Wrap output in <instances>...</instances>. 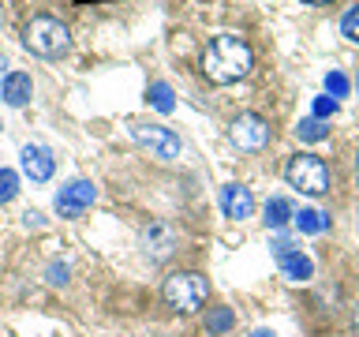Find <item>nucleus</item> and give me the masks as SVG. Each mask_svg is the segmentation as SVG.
<instances>
[{
  "label": "nucleus",
  "mask_w": 359,
  "mask_h": 337,
  "mask_svg": "<svg viewBox=\"0 0 359 337\" xmlns=\"http://www.w3.org/2000/svg\"><path fill=\"white\" fill-rule=\"evenodd\" d=\"M255 56H251V45L243 38H236V34H217L206 53H202V72H206L210 83H236V79H243L251 72Z\"/></svg>",
  "instance_id": "1"
},
{
  "label": "nucleus",
  "mask_w": 359,
  "mask_h": 337,
  "mask_svg": "<svg viewBox=\"0 0 359 337\" xmlns=\"http://www.w3.org/2000/svg\"><path fill=\"white\" fill-rule=\"evenodd\" d=\"M161 296H165V303L172 311L191 315V311H198L202 303H206L210 285H206V277H202V274H195V270H180V274H168L165 277Z\"/></svg>",
  "instance_id": "2"
},
{
  "label": "nucleus",
  "mask_w": 359,
  "mask_h": 337,
  "mask_svg": "<svg viewBox=\"0 0 359 337\" xmlns=\"http://www.w3.org/2000/svg\"><path fill=\"white\" fill-rule=\"evenodd\" d=\"M22 45L38 56H64L67 45H72V34H67V27L60 19L38 15V19L27 22V30H22Z\"/></svg>",
  "instance_id": "3"
},
{
  "label": "nucleus",
  "mask_w": 359,
  "mask_h": 337,
  "mask_svg": "<svg viewBox=\"0 0 359 337\" xmlns=\"http://www.w3.org/2000/svg\"><path fill=\"white\" fill-rule=\"evenodd\" d=\"M285 176H288L292 187L303 191V195H325V191H330V165H325L318 154H292Z\"/></svg>",
  "instance_id": "4"
},
{
  "label": "nucleus",
  "mask_w": 359,
  "mask_h": 337,
  "mask_svg": "<svg viewBox=\"0 0 359 337\" xmlns=\"http://www.w3.org/2000/svg\"><path fill=\"white\" fill-rule=\"evenodd\" d=\"M131 139L139 143V146H146L154 157H161V161H176L180 150H184L180 135L161 128V124H131Z\"/></svg>",
  "instance_id": "5"
},
{
  "label": "nucleus",
  "mask_w": 359,
  "mask_h": 337,
  "mask_svg": "<svg viewBox=\"0 0 359 337\" xmlns=\"http://www.w3.org/2000/svg\"><path fill=\"white\" fill-rule=\"evenodd\" d=\"M94 199H97L94 180H72V184H64L60 191H56L53 206H56V213H60L64 221H75L83 210L94 206Z\"/></svg>",
  "instance_id": "6"
},
{
  "label": "nucleus",
  "mask_w": 359,
  "mask_h": 337,
  "mask_svg": "<svg viewBox=\"0 0 359 337\" xmlns=\"http://www.w3.org/2000/svg\"><path fill=\"white\" fill-rule=\"evenodd\" d=\"M229 139L240 146V150H262L269 143V124L258 117V112H240L229 124Z\"/></svg>",
  "instance_id": "7"
},
{
  "label": "nucleus",
  "mask_w": 359,
  "mask_h": 337,
  "mask_svg": "<svg viewBox=\"0 0 359 337\" xmlns=\"http://www.w3.org/2000/svg\"><path fill=\"white\" fill-rule=\"evenodd\" d=\"M19 165H22V176H27L30 184H45V180H53V173H56L53 150H49V146H34V143L22 146Z\"/></svg>",
  "instance_id": "8"
},
{
  "label": "nucleus",
  "mask_w": 359,
  "mask_h": 337,
  "mask_svg": "<svg viewBox=\"0 0 359 337\" xmlns=\"http://www.w3.org/2000/svg\"><path fill=\"white\" fill-rule=\"evenodd\" d=\"M176 244H180V236H176L172 225H165V221H154L150 229H142V251L150 263H165V258L176 251Z\"/></svg>",
  "instance_id": "9"
},
{
  "label": "nucleus",
  "mask_w": 359,
  "mask_h": 337,
  "mask_svg": "<svg viewBox=\"0 0 359 337\" xmlns=\"http://www.w3.org/2000/svg\"><path fill=\"white\" fill-rule=\"evenodd\" d=\"M221 206H224V218H232V221L251 218V213H255L251 187H243V184H224V187H221Z\"/></svg>",
  "instance_id": "10"
},
{
  "label": "nucleus",
  "mask_w": 359,
  "mask_h": 337,
  "mask_svg": "<svg viewBox=\"0 0 359 337\" xmlns=\"http://www.w3.org/2000/svg\"><path fill=\"white\" fill-rule=\"evenodd\" d=\"M0 94H4V101L8 105H27L30 101V94H34V83H30V75L27 72H11L4 83H0Z\"/></svg>",
  "instance_id": "11"
},
{
  "label": "nucleus",
  "mask_w": 359,
  "mask_h": 337,
  "mask_svg": "<svg viewBox=\"0 0 359 337\" xmlns=\"http://www.w3.org/2000/svg\"><path fill=\"white\" fill-rule=\"evenodd\" d=\"M277 263H280V274H285L288 281H311L314 277V263H311L307 255H299V251L280 255Z\"/></svg>",
  "instance_id": "12"
},
{
  "label": "nucleus",
  "mask_w": 359,
  "mask_h": 337,
  "mask_svg": "<svg viewBox=\"0 0 359 337\" xmlns=\"http://www.w3.org/2000/svg\"><path fill=\"white\" fill-rule=\"evenodd\" d=\"M292 221H296V229H299L303 236H318V232L330 229V218H325L322 210H311V206H307V210H299Z\"/></svg>",
  "instance_id": "13"
},
{
  "label": "nucleus",
  "mask_w": 359,
  "mask_h": 337,
  "mask_svg": "<svg viewBox=\"0 0 359 337\" xmlns=\"http://www.w3.org/2000/svg\"><path fill=\"white\" fill-rule=\"evenodd\" d=\"M292 218H296V210H292V202L288 199H269L266 202V225H269V229H285V225L292 221Z\"/></svg>",
  "instance_id": "14"
},
{
  "label": "nucleus",
  "mask_w": 359,
  "mask_h": 337,
  "mask_svg": "<svg viewBox=\"0 0 359 337\" xmlns=\"http://www.w3.org/2000/svg\"><path fill=\"white\" fill-rule=\"evenodd\" d=\"M146 98H150V105L157 109V112H172L176 109V94H172V86H168V83H154L150 90H146Z\"/></svg>",
  "instance_id": "15"
},
{
  "label": "nucleus",
  "mask_w": 359,
  "mask_h": 337,
  "mask_svg": "<svg viewBox=\"0 0 359 337\" xmlns=\"http://www.w3.org/2000/svg\"><path fill=\"white\" fill-rule=\"evenodd\" d=\"M232 322H236V315H232V308H213L210 315H206V330L217 337V333H229L232 330Z\"/></svg>",
  "instance_id": "16"
},
{
  "label": "nucleus",
  "mask_w": 359,
  "mask_h": 337,
  "mask_svg": "<svg viewBox=\"0 0 359 337\" xmlns=\"http://www.w3.org/2000/svg\"><path fill=\"white\" fill-rule=\"evenodd\" d=\"M296 135H299L303 143H322L325 135H330V128H325L322 120H314V117H307V120H299V124H296Z\"/></svg>",
  "instance_id": "17"
},
{
  "label": "nucleus",
  "mask_w": 359,
  "mask_h": 337,
  "mask_svg": "<svg viewBox=\"0 0 359 337\" xmlns=\"http://www.w3.org/2000/svg\"><path fill=\"white\" fill-rule=\"evenodd\" d=\"M15 195H19V173L0 168V202H11Z\"/></svg>",
  "instance_id": "18"
},
{
  "label": "nucleus",
  "mask_w": 359,
  "mask_h": 337,
  "mask_svg": "<svg viewBox=\"0 0 359 337\" xmlns=\"http://www.w3.org/2000/svg\"><path fill=\"white\" fill-rule=\"evenodd\" d=\"M348 86H352V83H348L344 72H330V75H325V94H330V98H344Z\"/></svg>",
  "instance_id": "19"
},
{
  "label": "nucleus",
  "mask_w": 359,
  "mask_h": 337,
  "mask_svg": "<svg viewBox=\"0 0 359 337\" xmlns=\"http://www.w3.org/2000/svg\"><path fill=\"white\" fill-rule=\"evenodd\" d=\"M341 30H344V38H348V41H355V45H359V4L344 11V19H341Z\"/></svg>",
  "instance_id": "20"
},
{
  "label": "nucleus",
  "mask_w": 359,
  "mask_h": 337,
  "mask_svg": "<svg viewBox=\"0 0 359 337\" xmlns=\"http://www.w3.org/2000/svg\"><path fill=\"white\" fill-rule=\"evenodd\" d=\"M333 112H337V98H330V94L314 98V120H330Z\"/></svg>",
  "instance_id": "21"
},
{
  "label": "nucleus",
  "mask_w": 359,
  "mask_h": 337,
  "mask_svg": "<svg viewBox=\"0 0 359 337\" xmlns=\"http://www.w3.org/2000/svg\"><path fill=\"white\" fill-rule=\"evenodd\" d=\"M45 277H49V285H67V263H49Z\"/></svg>",
  "instance_id": "22"
},
{
  "label": "nucleus",
  "mask_w": 359,
  "mask_h": 337,
  "mask_svg": "<svg viewBox=\"0 0 359 337\" xmlns=\"http://www.w3.org/2000/svg\"><path fill=\"white\" fill-rule=\"evenodd\" d=\"M269 247H273V255H277V258H280V255H288V251H296V247H292V240H288V236H277V240L269 244Z\"/></svg>",
  "instance_id": "23"
},
{
  "label": "nucleus",
  "mask_w": 359,
  "mask_h": 337,
  "mask_svg": "<svg viewBox=\"0 0 359 337\" xmlns=\"http://www.w3.org/2000/svg\"><path fill=\"white\" fill-rule=\"evenodd\" d=\"M22 221H27V229H41V213L38 210H27V213H22Z\"/></svg>",
  "instance_id": "24"
},
{
  "label": "nucleus",
  "mask_w": 359,
  "mask_h": 337,
  "mask_svg": "<svg viewBox=\"0 0 359 337\" xmlns=\"http://www.w3.org/2000/svg\"><path fill=\"white\" fill-rule=\"evenodd\" d=\"M251 337H277V333H273V330H255Z\"/></svg>",
  "instance_id": "25"
},
{
  "label": "nucleus",
  "mask_w": 359,
  "mask_h": 337,
  "mask_svg": "<svg viewBox=\"0 0 359 337\" xmlns=\"http://www.w3.org/2000/svg\"><path fill=\"white\" fill-rule=\"evenodd\" d=\"M4 67H8V64H4V53H0V83L8 79V75H4Z\"/></svg>",
  "instance_id": "26"
},
{
  "label": "nucleus",
  "mask_w": 359,
  "mask_h": 337,
  "mask_svg": "<svg viewBox=\"0 0 359 337\" xmlns=\"http://www.w3.org/2000/svg\"><path fill=\"white\" fill-rule=\"evenodd\" d=\"M355 333H359V308H355Z\"/></svg>",
  "instance_id": "27"
},
{
  "label": "nucleus",
  "mask_w": 359,
  "mask_h": 337,
  "mask_svg": "<svg viewBox=\"0 0 359 337\" xmlns=\"http://www.w3.org/2000/svg\"><path fill=\"white\" fill-rule=\"evenodd\" d=\"M311 4H330V0H311Z\"/></svg>",
  "instance_id": "28"
},
{
  "label": "nucleus",
  "mask_w": 359,
  "mask_h": 337,
  "mask_svg": "<svg viewBox=\"0 0 359 337\" xmlns=\"http://www.w3.org/2000/svg\"><path fill=\"white\" fill-rule=\"evenodd\" d=\"M355 161H359V157H355Z\"/></svg>",
  "instance_id": "29"
}]
</instances>
